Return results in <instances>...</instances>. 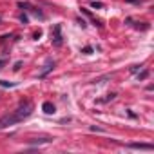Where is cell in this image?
I'll use <instances>...</instances> for the list:
<instances>
[{"instance_id":"obj_1","label":"cell","mask_w":154,"mask_h":154,"mask_svg":"<svg viewBox=\"0 0 154 154\" xmlns=\"http://www.w3.org/2000/svg\"><path fill=\"white\" fill-rule=\"evenodd\" d=\"M31 112H33V103H31V102H24V103H20L18 109L15 111V114H17V118H18L20 122L26 120L27 116H31Z\"/></svg>"},{"instance_id":"obj_2","label":"cell","mask_w":154,"mask_h":154,"mask_svg":"<svg viewBox=\"0 0 154 154\" xmlns=\"http://www.w3.org/2000/svg\"><path fill=\"white\" fill-rule=\"evenodd\" d=\"M20 120L17 118V114L15 112H11V114H6V116H2L0 118V131L2 129H6V127H9V125H15V123H18Z\"/></svg>"},{"instance_id":"obj_3","label":"cell","mask_w":154,"mask_h":154,"mask_svg":"<svg viewBox=\"0 0 154 154\" xmlns=\"http://www.w3.org/2000/svg\"><path fill=\"white\" fill-rule=\"evenodd\" d=\"M131 149H140V150H152L154 147L150 143H129Z\"/></svg>"},{"instance_id":"obj_4","label":"cell","mask_w":154,"mask_h":154,"mask_svg":"<svg viewBox=\"0 0 154 154\" xmlns=\"http://www.w3.org/2000/svg\"><path fill=\"white\" fill-rule=\"evenodd\" d=\"M42 109H44V112H45V114H54V105H53L51 102H44Z\"/></svg>"},{"instance_id":"obj_5","label":"cell","mask_w":154,"mask_h":154,"mask_svg":"<svg viewBox=\"0 0 154 154\" xmlns=\"http://www.w3.org/2000/svg\"><path fill=\"white\" fill-rule=\"evenodd\" d=\"M54 45H62V36H60V26L54 27Z\"/></svg>"},{"instance_id":"obj_6","label":"cell","mask_w":154,"mask_h":154,"mask_svg":"<svg viewBox=\"0 0 154 154\" xmlns=\"http://www.w3.org/2000/svg\"><path fill=\"white\" fill-rule=\"evenodd\" d=\"M0 85H2V87H13V85H15V82H6V80H0Z\"/></svg>"},{"instance_id":"obj_7","label":"cell","mask_w":154,"mask_h":154,"mask_svg":"<svg viewBox=\"0 0 154 154\" xmlns=\"http://www.w3.org/2000/svg\"><path fill=\"white\" fill-rule=\"evenodd\" d=\"M91 6H93V8H98V9H100V8H103V4H102V2H91Z\"/></svg>"},{"instance_id":"obj_8","label":"cell","mask_w":154,"mask_h":154,"mask_svg":"<svg viewBox=\"0 0 154 154\" xmlns=\"http://www.w3.org/2000/svg\"><path fill=\"white\" fill-rule=\"evenodd\" d=\"M84 53H85V54H91V53H93V47H85Z\"/></svg>"},{"instance_id":"obj_9","label":"cell","mask_w":154,"mask_h":154,"mask_svg":"<svg viewBox=\"0 0 154 154\" xmlns=\"http://www.w3.org/2000/svg\"><path fill=\"white\" fill-rule=\"evenodd\" d=\"M147 74H149V72H147V71H143V72L140 74V80H143V78H147Z\"/></svg>"},{"instance_id":"obj_10","label":"cell","mask_w":154,"mask_h":154,"mask_svg":"<svg viewBox=\"0 0 154 154\" xmlns=\"http://www.w3.org/2000/svg\"><path fill=\"white\" fill-rule=\"evenodd\" d=\"M127 2H132V4H140L141 0H127Z\"/></svg>"},{"instance_id":"obj_11","label":"cell","mask_w":154,"mask_h":154,"mask_svg":"<svg viewBox=\"0 0 154 154\" xmlns=\"http://www.w3.org/2000/svg\"><path fill=\"white\" fill-rule=\"evenodd\" d=\"M4 63H6V60H0V69L4 67Z\"/></svg>"}]
</instances>
